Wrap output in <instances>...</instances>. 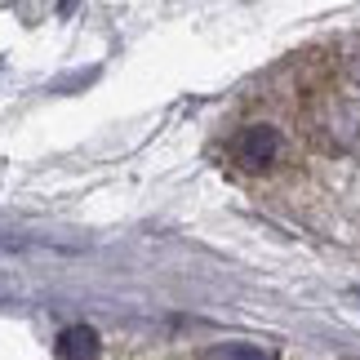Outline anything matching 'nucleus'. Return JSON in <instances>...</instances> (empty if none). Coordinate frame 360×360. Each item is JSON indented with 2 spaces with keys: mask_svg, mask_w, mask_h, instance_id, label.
<instances>
[{
  "mask_svg": "<svg viewBox=\"0 0 360 360\" xmlns=\"http://www.w3.org/2000/svg\"><path fill=\"white\" fill-rule=\"evenodd\" d=\"M231 156H236L240 169H267V165L281 156V134H276L271 124H249V129L236 134Z\"/></svg>",
  "mask_w": 360,
  "mask_h": 360,
  "instance_id": "1",
  "label": "nucleus"
},
{
  "mask_svg": "<svg viewBox=\"0 0 360 360\" xmlns=\"http://www.w3.org/2000/svg\"><path fill=\"white\" fill-rule=\"evenodd\" d=\"M58 360H98V334L89 325H67L58 334Z\"/></svg>",
  "mask_w": 360,
  "mask_h": 360,
  "instance_id": "2",
  "label": "nucleus"
},
{
  "mask_svg": "<svg viewBox=\"0 0 360 360\" xmlns=\"http://www.w3.org/2000/svg\"><path fill=\"white\" fill-rule=\"evenodd\" d=\"M205 360H271L262 347H249V342H223V347H214Z\"/></svg>",
  "mask_w": 360,
  "mask_h": 360,
  "instance_id": "3",
  "label": "nucleus"
},
{
  "mask_svg": "<svg viewBox=\"0 0 360 360\" xmlns=\"http://www.w3.org/2000/svg\"><path fill=\"white\" fill-rule=\"evenodd\" d=\"M352 298H356V302H360V289H352Z\"/></svg>",
  "mask_w": 360,
  "mask_h": 360,
  "instance_id": "4",
  "label": "nucleus"
},
{
  "mask_svg": "<svg viewBox=\"0 0 360 360\" xmlns=\"http://www.w3.org/2000/svg\"><path fill=\"white\" fill-rule=\"evenodd\" d=\"M356 80H360V63H356Z\"/></svg>",
  "mask_w": 360,
  "mask_h": 360,
  "instance_id": "5",
  "label": "nucleus"
}]
</instances>
